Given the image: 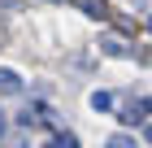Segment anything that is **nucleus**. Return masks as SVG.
I'll return each mask as SVG.
<instances>
[{
  "label": "nucleus",
  "mask_w": 152,
  "mask_h": 148,
  "mask_svg": "<svg viewBox=\"0 0 152 148\" xmlns=\"http://www.w3.org/2000/svg\"><path fill=\"white\" fill-rule=\"evenodd\" d=\"M74 4H78V9L87 13V18H109V13H113V9L104 4V0H74Z\"/></svg>",
  "instance_id": "1"
},
{
  "label": "nucleus",
  "mask_w": 152,
  "mask_h": 148,
  "mask_svg": "<svg viewBox=\"0 0 152 148\" xmlns=\"http://www.w3.org/2000/svg\"><path fill=\"white\" fill-rule=\"evenodd\" d=\"M0 91H4V96H18V91H22V79H18L13 70H0Z\"/></svg>",
  "instance_id": "2"
},
{
  "label": "nucleus",
  "mask_w": 152,
  "mask_h": 148,
  "mask_svg": "<svg viewBox=\"0 0 152 148\" xmlns=\"http://www.w3.org/2000/svg\"><path fill=\"white\" fill-rule=\"evenodd\" d=\"M100 44H104V52H113V57H130L126 39H117V35H109V39H100Z\"/></svg>",
  "instance_id": "3"
},
{
  "label": "nucleus",
  "mask_w": 152,
  "mask_h": 148,
  "mask_svg": "<svg viewBox=\"0 0 152 148\" xmlns=\"http://www.w3.org/2000/svg\"><path fill=\"white\" fill-rule=\"evenodd\" d=\"M117 118L135 126V122H143V118H148V113H143V105H126V109H122V113H117Z\"/></svg>",
  "instance_id": "4"
},
{
  "label": "nucleus",
  "mask_w": 152,
  "mask_h": 148,
  "mask_svg": "<svg viewBox=\"0 0 152 148\" xmlns=\"http://www.w3.org/2000/svg\"><path fill=\"white\" fill-rule=\"evenodd\" d=\"M91 109H113V96L109 91H91Z\"/></svg>",
  "instance_id": "5"
},
{
  "label": "nucleus",
  "mask_w": 152,
  "mask_h": 148,
  "mask_svg": "<svg viewBox=\"0 0 152 148\" xmlns=\"http://www.w3.org/2000/svg\"><path fill=\"white\" fill-rule=\"evenodd\" d=\"M52 144H57V148H74V144H78V139H74L70 131H57V139H52Z\"/></svg>",
  "instance_id": "6"
},
{
  "label": "nucleus",
  "mask_w": 152,
  "mask_h": 148,
  "mask_svg": "<svg viewBox=\"0 0 152 148\" xmlns=\"http://www.w3.org/2000/svg\"><path fill=\"white\" fill-rule=\"evenodd\" d=\"M139 105H143V113H152V96H148V100H139Z\"/></svg>",
  "instance_id": "7"
},
{
  "label": "nucleus",
  "mask_w": 152,
  "mask_h": 148,
  "mask_svg": "<svg viewBox=\"0 0 152 148\" xmlns=\"http://www.w3.org/2000/svg\"><path fill=\"white\" fill-rule=\"evenodd\" d=\"M0 135H4V113H0Z\"/></svg>",
  "instance_id": "8"
},
{
  "label": "nucleus",
  "mask_w": 152,
  "mask_h": 148,
  "mask_svg": "<svg viewBox=\"0 0 152 148\" xmlns=\"http://www.w3.org/2000/svg\"><path fill=\"white\" fill-rule=\"evenodd\" d=\"M148 31H152V18H148Z\"/></svg>",
  "instance_id": "9"
},
{
  "label": "nucleus",
  "mask_w": 152,
  "mask_h": 148,
  "mask_svg": "<svg viewBox=\"0 0 152 148\" xmlns=\"http://www.w3.org/2000/svg\"><path fill=\"white\" fill-rule=\"evenodd\" d=\"M148 139H152V126H148Z\"/></svg>",
  "instance_id": "10"
}]
</instances>
